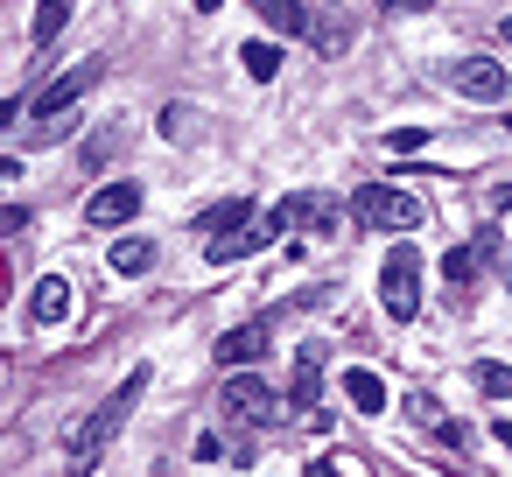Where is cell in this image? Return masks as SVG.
Wrapping results in <instances>:
<instances>
[{"instance_id":"d4e9b609","label":"cell","mask_w":512,"mask_h":477,"mask_svg":"<svg viewBox=\"0 0 512 477\" xmlns=\"http://www.w3.org/2000/svg\"><path fill=\"white\" fill-rule=\"evenodd\" d=\"M491 435H498V449H512V421H498V428H491Z\"/></svg>"},{"instance_id":"e0dca14e","label":"cell","mask_w":512,"mask_h":477,"mask_svg":"<svg viewBox=\"0 0 512 477\" xmlns=\"http://www.w3.org/2000/svg\"><path fill=\"white\" fill-rule=\"evenodd\" d=\"M470 274H477V246H449L442 253V281L449 288H470Z\"/></svg>"},{"instance_id":"83f0119b","label":"cell","mask_w":512,"mask_h":477,"mask_svg":"<svg viewBox=\"0 0 512 477\" xmlns=\"http://www.w3.org/2000/svg\"><path fill=\"white\" fill-rule=\"evenodd\" d=\"M197 8H204V15H211V8H225V0H197Z\"/></svg>"},{"instance_id":"f546056e","label":"cell","mask_w":512,"mask_h":477,"mask_svg":"<svg viewBox=\"0 0 512 477\" xmlns=\"http://www.w3.org/2000/svg\"><path fill=\"white\" fill-rule=\"evenodd\" d=\"M505 127H512V120H505Z\"/></svg>"},{"instance_id":"5bb4252c","label":"cell","mask_w":512,"mask_h":477,"mask_svg":"<svg viewBox=\"0 0 512 477\" xmlns=\"http://www.w3.org/2000/svg\"><path fill=\"white\" fill-rule=\"evenodd\" d=\"M253 8H260V22H267L274 36H302V29H309L302 0H253Z\"/></svg>"},{"instance_id":"52a82bcc","label":"cell","mask_w":512,"mask_h":477,"mask_svg":"<svg viewBox=\"0 0 512 477\" xmlns=\"http://www.w3.org/2000/svg\"><path fill=\"white\" fill-rule=\"evenodd\" d=\"M141 211V183H106V190H92V204H85V225H127Z\"/></svg>"},{"instance_id":"9c48e42d","label":"cell","mask_w":512,"mask_h":477,"mask_svg":"<svg viewBox=\"0 0 512 477\" xmlns=\"http://www.w3.org/2000/svg\"><path fill=\"white\" fill-rule=\"evenodd\" d=\"M64 316H71V281H64V274H43V281H36V295H29V323L57 330Z\"/></svg>"},{"instance_id":"8fae6325","label":"cell","mask_w":512,"mask_h":477,"mask_svg":"<svg viewBox=\"0 0 512 477\" xmlns=\"http://www.w3.org/2000/svg\"><path fill=\"white\" fill-rule=\"evenodd\" d=\"M316 393H323V344H302V351H295V386H288V407H309V414H316Z\"/></svg>"},{"instance_id":"7402d4cb","label":"cell","mask_w":512,"mask_h":477,"mask_svg":"<svg viewBox=\"0 0 512 477\" xmlns=\"http://www.w3.org/2000/svg\"><path fill=\"white\" fill-rule=\"evenodd\" d=\"M29 225H36V211H22V204L0 211V239H15V232H29Z\"/></svg>"},{"instance_id":"6da1fadb","label":"cell","mask_w":512,"mask_h":477,"mask_svg":"<svg viewBox=\"0 0 512 477\" xmlns=\"http://www.w3.org/2000/svg\"><path fill=\"white\" fill-rule=\"evenodd\" d=\"M141 393H148V365H141V372H127V379H120V386H113V393L99 400V414L71 428V477H92V463H99V456L113 449V435H120V428L134 421Z\"/></svg>"},{"instance_id":"d6986e66","label":"cell","mask_w":512,"mask_h":477,"mask_svg":"<svg viewBox=\"0 0 512 477\" xmlns=\"http://www.w3.org/2000/svg\"><path fill=\"white\" fill-rule=\"evenodd\" d=\"M477 393H484V400H512V365H498V358L477 365Z\"/></svg>"},{"instance_id":"44dd1931","label":"cell","mask_w":512,"mask_h":477,"mask_svg":"<svg viewBox=\"0 0 512 477\" xmlns=\"http://www.w3.org/2000/svg\"><path fill=\"white\" fill-rule=\"evenodd\" d=\"M309 477H372V470H358V456H330V463H309Z\"/></svg>"},{"instance_id":"ac0fdd59","label":"cell","mask_w":512,"mask_h":477,"mask_svg":"<svg viewBox=\"0 0 512 477\" xmlns=\"http://www.w3.org/2000/svg\"><path fill=\"white\" fill-rule=\"evenodd\" d=\"M64 22H71V0H43V8H36V43H57Z\"/></svg>"},{"instance_id":"9a60e30c","label":"cell","mask_w":512,"mask_h":477,"mask_svg":"<svg viewBox=\"0 0 512 477\" xmlns=\"http://www.w3.org/2000/svg\"><path fill=\"white\" fill-rule=\"evenodd\" d=\"M239 64H246L253 85H267V78H281V43H260V36H253V43L239 50Z\"/></svg>"},{"instance_id":"7a4b0ae2","label":"cell","mask_w":512,"mask_h":477,"mask_svg":"<svg viewBox=\"0 0 512 477\" xmlns=\"http://www.w3.org/2000/svg\"><path fill=\"white\" fill-rule=\"evenodd\" d=\"M218 407H225L239 428H274V421H281V393H274L260 372H232L225 393H218Z\"/></svg>"},{"instance_id":"7c38bea8","label":"cell","mask_w":512,"mask_h":477,"mask_svg":"<svg viewBox=\"0 0 512 477\" xmlns=\"http://www.w3.org/2000/svg\"><path fill=\"white\" fill-rule=\"evenodd\" d=\"M281 211H288V225H302V232H323V239L337 232V204H330V197H309V190H302V197H288Z\"/></svg>"},{"instance_id":"f1b7e54d","label":"cell","mask_w":512,"mask_h":477,"mask_svg":"<svg viewBox=\"0 0 512 477\" xmlns=\"http://www.w3.org/2000/svg\"><path fill=\"white\" fill-rule=\"evenodd\" d=\"M505 43H512V22H505Z\"/></svg>"},{"instance_id":"484cf974","label":"cell","mask_w":512,"mask_h":477,"mask_svg":"<svg viewBox=\"0 0 512 477\" xmlns=\"http://www.w3.org/2000/svg\"><path fill=\"white\" fill-rule=\"evenodd\" d=\"M379 8H393V15H400V8H428V0H379Z\"/></svg>"},{"instance_id":"8992f818","label":"cell","mask_w":512,"mask_h":477,"mask_svg":"<svg viewBox=\"0 0 512 477\" xmlns=\"http://www.w3.org/2000/svg\"><path fill=\"white\" fill-rule=\"evenodd\" d=\"M505 85H512V78H505L491 57H463V64H449V92H463V99H477V106H498Z\"/></svg>"},{"instance_id":"30bf717a","label":"cell","mask_w":512,"mask_h":477,"mask_svg":"<svg viewBox=\"0 0 512 477\" xmlns=\"http://www.w3.org/2000/svg\"><path fill=\"white\" fill-rule=\"evenodd\" d=\"M239 225H253V197H225V204H211V211L197 218V239L211 246V239H232Z\"/></svg>"},{"instance_id":"4316f807","label":"cell","mask_w":512,"mask_h":477,"mask_svg":"<svg viewBox=\"0 0 512 477\" xmlns=\"http://www.w3.org/2000/svg\"><path fill=\"white\" fill-rule=\"evenodd\" d=\"M22 176V162H0V183H15Z\"/></svg>"},{"instance_id":"4fadbf2b","label":"cell","mask_w":512,"mask_h":477,"mask_svg":"<svg viewBox=\"0 0 512 477\" xmlns=\"http://www.w3.org/2000/svg\"><path fill=\"white\" fill-rule=\"evenodd\" d=\"M344 400H351L358 414H379V407H386V379H379L372 365H351V372H344Z\"/></svg>"},{"instance_id":"2e32d148","label":"cell","mask_w":512,"mask_h":477,"mask_svg":"<svg viewBox=\"0 0 512 477\" xmlns=\"http://www.w3.org/2000/svg\"><path fill=\"white\" fill-rule=\"evenodd\" d=\"M155 267V239H120L113 246V274H148Z\"/></svg>"},{"instance_id":"603a6c76","label":"cell","mask_w":512,"mask_h":477,"mask_svg":"<svg viewBox=\"0 0 512 477\" xmlns=\"http://www.w3.org/2000/svg\"><path fill=\"white\" fill-rule=\"evenodd\" d=\"M162 134H169V141H190V106H169V113H162Z\"/></svg>"},{"instance_id":"ffe728a7","label":"cell","mask_w":512,"mask_h":477,"mask_svg":"<svg viewBox=\"0 0 512 477\" xmlns=\"http://www.w3.org/2000/svg\"><path fill=\"white\" fill-rule=\"evenodd\" d=\"M386 148H393V155H414V148H428V127H393Z\"/></svg>"},{"instance_id":"277c9868","label":"cell","mask_w":512,"mask_h":477,"mask_svg":"<svg viewBox=\"0 0 512 477\" xmlns=\"http://www.w3.org/2000/svg\"><path fill=\"white\" fill-rule=\"evenodd\" d=\"M379 302H386V316H393V323H407V316L421 309V253H414V246H393V253H386Z\"/></svg>"},{"instance_id":"ba28073f","label":"cell","mask_w":512,"mask_h":477,"mask_svg":"<svg viewBox=\"0 0 512 477\" xmlns=\"http://www.w3.org/2000/svg\"><path fill=\"white\" fill-rule=\"evenodd\" d=\"M267 337H274L267 323H239V330H225V337H218V365H225V372H246V365H260Z\"/></svg>"},{"instance_id":"3957f363","label":"cell","mask_w":512,"mask_h":477,"mask_svg":"<svg viewBox=\"0 0 512 477\" xmlns=\"http://www.w3.org/2000/svg\"><path fill=\"white\" fill-rule=\"evenodd\" d=\"M351 211L365 218V225H379V232H414L428 211H421V197H407V190H393V183H365L358 197H351Z\"/></svg>"},{"instance_id":"5b68a950","label":"cell","mask_w":512,"mask_h":477,"mask_svg":"<svg viewBox=\"0 0 512 477\" xmlns=\"http://www.w3.org/2000/svg\"><path fill=\"white\" fill-rule=\"evenodd\" d=\"M99 78H106V64H99V57H85V64H71L57 85H43V92H36V127H43V120H64V113H71Z\"/></svg>"},{"instance_id":"cb8c5ba5","label":"cell","mask_w":512,"mask_h":477,"mask_svg":"<svg viewBox=\"0 0 512 477\" xmlns=\"http://www.w3.org/2000/svg\"><path fill=\"white\" fill-rule=\"evenodd\" d=\"M15 120H22V99H0V134H8Z\"/></svg>"}]
</instances>
